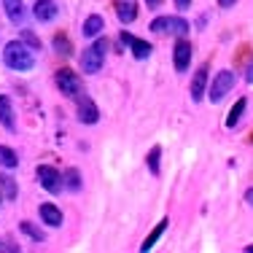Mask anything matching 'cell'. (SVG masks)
I'll return each mask as SVG.
<instances>
[{
    "mask_svg": "<svg viewBox=\"0 0 253 253\" xmlns=\"http://www.w3.org/2000/svg\"><path fill=\"white\" fill-rule=\"evenodd\" d=\"M3 59L11 70H30L35 65V54L30 51L25 43H19V41H11V43L5 46Z\"/></svg>",
    "mask_w": 253,
    "mask_h": 253,
    "instance_id": "1",
    "label": "cell"
},
{
    "mask_svg": "<svg viewBox=\"0 0 253 253\" xmlns=\"http://www.w3.org/2000/svg\"><path fill=\"white\" fill-rule=\"evenodd\" d=\"M105 51H108V43L105 41H97V43H92L86 51L81 54V68L84 73H97L102 68V62H105Z\"/></svg>",
    "mask_w": 253,
    "mask_h": 253,
    "instance_id": "2",
    "label": "cell"
},
{
    "mask_svg": "<svg viewBox=\"0 0 253 253\" xmlns=\"http://www.w3.org/2000/svg\"><path fill=\"white\" fill-rule=\"evenodd\" d=\"M151 30L159 35H186L189 33V25H186L180 16H159V19L151 22Z\"/></svg>",
    "mask_w": 253,
    "mask_h": 253,
    "instance_id": "3",
    "label": "cell"
},
{
    "mask_svg": "<svg viewBox=\"0 0 253 253\" xmlns=\"http://www.w3.org/2000/svg\"><path fill=\"white\" fill-rule=\"evenodd\" d=\"M232 86H234V73L232 70H221V73L215 76V81L210 84V102H221L229 92H232Z\"/></svg>",
    "mask_w": 253,
    "mask_h": 253,
    "instance_id": "4",
    "label": "cell"
},
{
    "mask_svg": "<svg viewBox=\"0 0 253 253\" xmlns=\"http://www.w3.org/2000/svg\"><path fill=\"white\" fill-rule=\"evenodd\" d=\"M57 86H59V92L68 94V97H78V94H81V81H78V76L73 70H59Z\"/></svg>",
    "mask_w": 253,
    "mask_h": 253,
    "instance_id": "5",
    "label": "cell"
},
{
    "mask_svg": "<svg viewBox=\"0 0 253 253\" xmlns=\"http://www.w3.org/2000/svg\"><path fill=\"white\" fill-rule=\"evenodd\" d=\"M38 180H41V186H43L46 191H51V194H57V191L62 189V175H59L54 167H49V165L38 167Z\"/></svg>",
    "mask_w": 253,
    "mask_h": 253,
    "instance_id": "6",
    "label": "cell"
},
{
    "mask_svg": "<svg viewBox=\"0 0 253 253\" xmlns=\"http://www.w3.org/2000/svg\"><path fill=\"white\" fill-rule=\"evenodd\" d=\"M33 14H35V19H38V22H51L54 16L59 14V8H57L54 0H35Z\"/></svg>",
    "mask_w": 253,
    "mask_h": 253,
    "instance_id": "7",
    "label": "cell"
},
{
    "mask_svg": "<svg viewBox=\"0 0 253 253\" xmlns=\"http://www.w3.org/2000/svg\"><path fill=\"white\" fill-rule=\"evenodd\" d=\"M97 116H100L97 105H94L89 97H84V94H81V97H78V119H81L84 124H94V122H97Z\"/></svg>",
    "mask_w": 253,
    "mask_h": 253,
    "instance_id": "8",
    "label": "cell"
},
{
    "mask_svg": "<svg viewBox=\"0 0 253 253\" xmlns=\"http://www.w3.org/2000/svg\"><path fill=\"white\" fill-rule=\"evenodd\" d=\"M189 62H191V46H189V41H178V43H175V70H178V73L189 70Z\"/></svg>",
    "mask_w": 253,
    "mask_h": 253,
    "instance_id": "9",
    "label": "cell"
},
{
    "mask_svg": "<svg viewBox=\"0 0 253 253\" xmlns=\"http://www.w3.org/2000/svg\"><path fill=\"white\" fill-rule=\"evenodd\" d=\"M116 16H119V22H124V25L135 22L137 3H135V0H116Z\"/></svg>",
    "mask_w": 253,
    "mask_h": 253,
    "instance_id": "10",
    "label": "cell"
},
{
    "mask_svg": "<svg viewBox=\"0 0 253 253\" xmlns=\"http://www.w3.org/2000/svg\"><path fill=\"white\" fill-rule=\"evenodd\" d=\"M122 43H126V46H132V54H135L137 59H146L148 54H151V46H148L146 41L135 38V35H129V33H122Z\"/></svg>",
    "mask_w": 253,
    "mask_h": 253,
    "instance_id": "11",
    "label": "cell"
},
{
    "mask_svg": "<svg viewBox=\"0 0 253 253\" xmlns=\"http://www.w3.org/2000/svg\"><path fill=\"white\" fill-rule=\"evenodd\" d=\"M0 124H3L8 132H14V129H16L14 111H11V100L5 97V94H0Z\"/></svg>",
    "mask_w": 253,
    "mask_h": 253,
    "instance_id": "12",
    "label": "cell"
},
{
    "mask_svg": "<svg viewBox=\"0 0 253 253\" xmlns=\"http://www.w3.org/2000/svg\"><path fill=\"white\" fill-rule=\"evenodd\" d=\"M205 84H208V68H200L194 73V81H191V100L194 102L205 97Z\"/></svg>",
    "mask_w": 253,
    "mask_h": 253,
    "instance_id": "13",
    "label": "cell"
},
{
    "mask_svg": "<svg viewBox=\"0 0 253 253\" xmlns=\"http://www.w3.org/2000/svg\"><path fill=\"white\" fill-rule=\"evenodd\" d=\"M3 5H5V16L11 22H16V25H22V19H25V3L22 0H3Z\"/></svg>",
    "mask_w": 253,
    "mask_h": 253,
    "instance_id": "14",
    "label": "cell"
},
{
    "mask_svg": "<svg viewBox=\"0 0 253 253\" xmlns=\"http://www.w3.org/2000/svg\"><path fill=\"white\" fill-rule=\"evenodd\" d=\"M41 218H43V224H49V226H59V224H62V213H59V208H54L51 202L41 205Z\"/></svg>",
    "mask_w": 253,
    "mask_h": 253,
    "instance_id": "15",
    "label": "cell"
},
{
    "mask_svg": "<svg viewBox=\"0 0 253 253\" xmlns=\"http://www.w3.org/2000/svg\"><path fill=\"white\" fill-rule=\"evenodd\" d=\"M102 27H105V22H102V16L92 14L86 22H84V35H86V38H94L97 33H102Z\"/></svg>",
    "mask_w": 253,
    "mask_h": 253,
    "instance_id": "16",
    "label": "cell"
},
{
    "mask_svg": "<svg viewBox=\"0 0 253 253\" xmlns=\"http://www.w3.org/2000/svg\"><path fill=\"white\" fill-rule=\"evenodd\" d=\"M245 105H248L245 100H237V102H234V108L229 111V116H226V126H237V124H240V119H243V113H245Z\"/></svg>",
    "mask_w": 253,
    "mask_h": 253,
    "instance_id": "17",
    "label": "cell"
},
{
    "mask_svg": "<svg viewBox=\"0 0 253 253\" xmlns=\"http://www.w3.org/2000/svg\"><path fill=\"white\" fill-rule=\"evenodd\" d=\"M167 224H170V221H167V218H165V221H159V226H156V229H154V232H151V234H148V237H146V243H143V245H140V251H143V253H146V251H151V248H154V243H156V240H159V237H162V232H165V229H167Z\"/></svg>",
    "mask_w": 253,
    "mask_h": 253,
    "instance_id": "18",
    "label": "cell"
},
{
    "mask_svg": "<svg viewBox=\"0 0 253 253\" xmlns=\"http://www.w3.org/2000/svg\"><path fill=\"white\" fill-rule=\"evenodd\" d=\"M0 189H3L5 200H16V183H14V178L0 175Z\"/></svg>",
    "mask_w": 253,
    "mask_h": 253,
    "instance_id": "19",
    "label": "cell"
},
{
    "mask_svg": "<svg viewBox=\"0 0 253 253\" xmlns=\"http://www.w3.org/2000/svg\"><path fill=\"white\" fill-rule=\"evenodd\" d=\"M0 165H3V167H16V165H19V159H16V154L11 151V148L0 146Z\"/></svg>",
    "mask_w": 253,
    "mask_h": 253,
    "instance_id": "20",
    "label": "cell"
},
{
    "mask_svg": "<svg viewBox=\"0 0 253 253\" xmlns=\"http://www.w3.org/2000/svg\"><path fill=\"white\" fill-rule=\"evenodd\" d=\"M159 156H162V148L154 146L151 154H148V170H151L154 175H159Z\"/></svg>",
    "mask_w": 253,
    "mask_h": 253,
    "instance_id": "21",
    "label": "cell"
},
{
    "mask_svg": "<svg viewBox=\"0 0 253 253\" xmlns=\"http://www.w3.org/2000/svg\"><path fill=\"white\" fill-rule=\"evenodd\" d=\"M22 232L30 234V237H33L35 243H43V240H46V234H43V232H38V229L30 224V221H22Z\"/></svg>",
    "mask_w": 253,
    "mask_h": 253,
    "instance_id": "22",
    "label": "cell"
},
{
    "mask_svg": "<svg viewBox=\"0 0 253 253\" xmlns=\"http://www.w3.org/2000/svg\"><path fill=\"white\" fill-rule=\"evenodd\" d=\"M65 180H68V189H73V191L81 189V178H78V170H68V172H65Z\"/></svg>",
    "mask_w": 253,
    "mask_h": 253,
    "instance_id": "23",
    "label": "cell"
},
{
    "mask_svg": "<svg viewBox=\"0 0 253 253\" xmlns=\"http://www.w3.org/2000/svg\"><path fill=\"white\" fill-rule=\"evenodd\" d=\"M54 49H57L59 54H70L73 49H70V41L65 38V35H57V38H54Z\"/></svg>",
    "mask_w": 253,
    "mask_h": 253,
    "instance_id": "24",
    "label": "cell"
},
{
    "mask_svg": "<svg viewBox=\"0 0 253 253\" xmlns=\"http://www.w3.org/2000/svg\"><path fill=\"white\" fill-rule=\"evenodd\" d=\"M25 41H27V43H30V46H33V49H41V41H38V38H35V35H33V33H27V30H25Z\"/></svg>",
    "mask_w": 253,
    "mask_h": 253,
    "instance_id": "25",
    "label": "cell"
},
{
    "mask_svg": "<svg viewBox=\"0 0 253 253\" xmlns=\"http://www.w3.org/2000/svg\"><path fill=\"white\" fill-rule=\"evenodd\" d=\"M175 5H178V8H189L191 0H175Z\"/></svg>",
    "mask_w": 253,
    "mask_h": 253,
    "instance_id": "26",
    "label": "cell"
},
{
    "mask_svg": "<svg viewBox=\"0 0 253 253\" xmlns=\"http://www.w3.org/2000/svg\"><path fill=\"white\" fill-rule=\"evenodd\" d=\"M218 3H221V5H224V8H232V5H234V3H237V0H218Z\"/></svg>",
    "mask_w": 253,
    "mask_h": 253,
    "instance_id": "27",
    "label": "cell"
},
{
    "mask_svg": "<svg viewBox=\"0 0 253 253\" xmlns=\"http://www.w3.org/2000/svg\"><path fill=\"white\" fill-rule=\"evenodd\" d=\"M245 78H248V84H253V62L248 65V76H245Z\"/></svg>",
    "mask_w": 253,
    "mask_h": 253,
    "instance_id": "28",
    "label": "cell"
},
{
    "mask_svg": "<svg viewBox=\"0 0 253 253\" xmlns=\"http://www.w3.org/2000/svg\"><path fill=\"white\" fill-rule=\"evenodd\" d=\"M245 200H248V202L253 205V189H248V191H245Z\"/></svg>",
    "mask_w": 253,
    "mask_h": 253,
    "instance_id": "29",
    "label": "cell"
},
{
    "mask_svg": "<svg viewBox=\"0 0 253 253\" xmlns=\"http://www.w3.org/2000/svg\"><path fill=\"white\" fill-rule=\"evenodd\" d=\"M146 3H148V5H159V0H146Z\"/></svg>",
    "mask_w": 253,
    "mask_h": 253,
    "instance_id": "30",
    "label": "cell"
}]
</instances>
